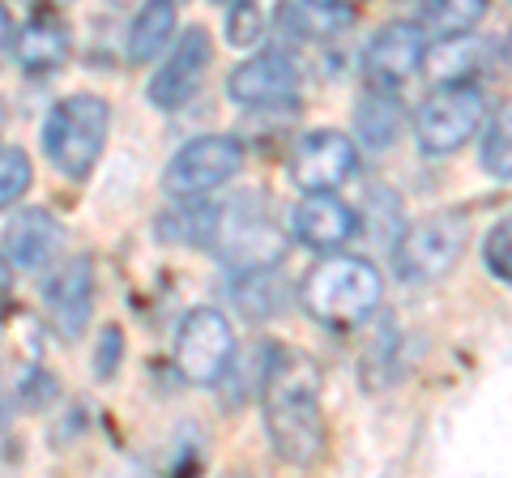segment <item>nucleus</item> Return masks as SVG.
I'll list each match as a JSON object with an SVG mask.
<instances>
[{
    "label": "nucleus",
    "mask_w": 512,
    "mask_h": 478,
    "mask_svg": "<svg viewBox=\"0 0 512 478\" xmlns=\"http://www.w3.org/2000/svg\"><path fill=\"white\" fill-rule=\"evenodd\" d=\"M261 419L274 453L286 466H316L329 449L325 380L303 350H269L261 372Z\"/></svg>",
    "instance_id": "1"
},
{
    "label": "nucleus",
    "mask_w": 512,
    "mask_h": 478,
    "mask_svg": "<svg viewBox=\"0 0 512 478\" xmlns=\"http://www.w3.org/2000/svg\"><path fill=\"white\" fill-rule=\"evenodd\" d=\"M380 299H384L380 269L367 257H350V252H329L299 282L303 312L325 329H359L380 308Z\"/></svg>",
    "instance_id": "2"
},
{
    "label": "nucleus",
    "mask_w": 512,
    "mask_h": 478,
    "mask_svg": "<svg viewBox=\"0 0 512 478\" xmlns=\"http://www.w3.org/2000/svg\"><path fill=\"white\" fill-rule=\"evenodd\" d=\"M111 133V107L99 94H64L43 120V154L64 180H90Z\"/></svg>",
    "instance_id": "3"
},
{
    "label": "nucleus",
    "mask_w": 512,
    "mask_h": 478,
    "mask_svg": "<svg viewBox=\"0 0 512 478\" xmlns=\"http://www.w3.org/2000/svg\"><path fill=\"white\" fill-rule=\"evenodd\" d=\"M487 94L474 77H444L427 90V99L414 111V137L427 158L457 154L466 141L483 129Z\"/></svg>",
    "instance_id": "4"
},
{
    "label": "nucleus",
    "mask_w": 512,
    "mask_h": 478,
    "mask_svg": "<svg viewBox=\"0 0 512 478\" xmlns=\"http://www.w3.org/2000/svg\"><path fill=\"white\" fill-rule=\"evenodd\" d=\"M470 244V218L461 210H436L393 239V269L410 286L440 282L457 269Z\"/></svg>",
    "instance_id": "5"
},
{
    "label": "nucleus",
    "mask_w": 512,
    "mask_h": 478,
    "mask_svg": "<svg viewBox=\"0 0 512 478\" xmlns=\"http://www.w3.org/2000/svg\"><path fill=\"white\" fill-rule=\"evenodd\" d=\"M235 363V329L218 308H192L175 329V372L197 389H214Z\"/></svg>",
    "instance_id": "6"
},
{
    "label": "nucleus",
    "mask_w": 512,
    "mask_h": 478,
    "mask_svg": "<svg viewBox=\"0 0 512 478\" xmlns=\"http://www.w3.org/2000/svg\"><path fill=\"white\" fill-rule=\"evenodd\" d=\"M214 244H218V257L235 274H269L286 257L282 235L274 222L256 210V197H239L227 214H218Z\"/></svg>",
    "instance_id": "7"
},
{
    "label": "nucleus",
    "mask_w": 512,
    "mask_h": 478,
    "mask_svg": "<svg viewBox=\"0 0 512 478\" xmlns=\"http://www.w3.org/2000/svg\"><path fill=\"white\" fill-rule=\"evenodd\" d=\"M244 171V146L227 133L210 137H192L188 146L171 154V163L163 171V188L171 197H205L214 188L231 184Z\"/></svg>",
    "instance_id": "8"
},
{
    "label": "nucleus",
    "mask_w": 512,
    "mask_h": 478,
    "mask_svg": "<svg viewBox=\"0 0 512 478\" xmlns=\"http://www.w3.org/2000/svg\"><path fill=\"white\" fill-rule=\"evenodd\" d=\"M355 167H359L355 141L338 129L299 133V141L291 146V158H286V175H291V184L303 188V193H338L350 175H355Z\"/></svg>",
    "instance_id": "9"
},
{
    "label": "nucleus",
    "mask_w": 512,
    "mask_h": 478,
    "mask_svg": "<svg viewBox=\"0 0 512 478\" xmlns=\"http://www.w3.org/2000/svg\"><path fill=\"white\" fill-rule=\"evenodd\" d=\"M210 65H214V39H210V30H205V26H188L184 35H180V43L171 47V56L150 77V86H146L150 107H158V111H180V107H188L201 94Z\"/></svg>",
    "instance_id": "10"
},
{
    "label": "nucleus",
    "mask_w": 512,
    "mask_h": 478,
    "mask_svg": "<svg viewBox=\"0 0 512 478\" xmlns=\"http://www.w3.org/2000/svg\"><path fill=\"white\" fill-rule=\"evenodd\" d=\"M423 65H427V35L414 22L380 26L363 47V77L367 86L380 90H402L406 82L419 77Z\"/></svg>",
    "instance_id": "11"
},
{
    "label": "nucleus",
    "mask_w": 512,
    "mask_h": 478,
    "mask_svg": "<svg viewBox=\"0 0 512 478\" xmlns=\"http://www.w3.org/2000/svg\"><path fill=\"white\" fill-rule=\"evenodd\" d=\"M295 90H299V65L278 47L239 60L227 77V94L239 107H274L295 99Z\"/></svg>",
    "instance_id": "12"
},
{
    "label": "nucleus",
    "mask_w": 512,
    "mask_h": 478,
    "mask_svg": "<svg viewBox=\"0 0 512 478\" xmlns=\"http://www.w3.org/2000/svg\"><path fill=\"white\" fill-rule=\"evenodd\" d=\"M43 304L52 325L64 338H82L94 312V261L90 257H69L52 278L43 282Z\"/></svg>",
    "instance_id": "13"
},
{
    "label": "nucleus",
    "mask_w": 512,
    "mask_h": 478,
    "mask_svg": "<svg viewBox=\"0 0 512 478\" xmlns=\"http://www.w3.org/2000/svg\"><path fill=\"white\" fill-rule=\"evenodd\" d=\"M295 239L303 248L312 252H338L346 248L350 239H355L359 231V214L350 210L346 201H338L333 193H308L299 205H295Z\"/></svg>",
    "instance_id": "14"
},
{
    "label": "nucleus",
    "mask_w": 512,
    "mask_h": 478,
    "mask_svg": "<svg viewBox=\"0 0 512 478\" xmlns=\"http://www.w3.org/2000/svg\"><path fill=\"white\" fill-rule=\"evenodd\" d=\"M9 47H13V60H18L22 73L43 77V73H56L64 60H69L73 35L60 18V9H39L26 26H18V35L9 39Z\"/></svg>",
    "instance_id": "15"
},
{
    "label": "nucleus",
    "mask_w": 512,
    "mask_h": 478,
    "mask_svg": "<svg viewBox=\"0 0 512 478\" xmlns=\"http://www.w3.org/2000/svg\"><path fill=\"white\" fill-rule=\"evenodd\" d=\"M60 222L47 210H18L5 227V261L9 269H22V274H35L60 252Z\"/></svg>",
    "instance_id": "16"
},
{
    "label": "nucleus",
    "mask_w": 512,
    "mask_h": 478,
    "mask_svg": "<svg viewBox=\"0 0 512 478\" xmlns=\"http://www.w3.org/2000/svg\"><path fill=\"white\" fill-rule=\"evenodd\" d=\"M355 22L350 0H278V26L299 43H325Z\"/></svg>",
    "instance_id": "17"
},
{
    "label": "nucleus",
    "mask_w": 512,
    "mask_h": 478,
    "mask_svg": "<svg viewBox=\"0 0 512 478\" xmlns=\"http://www.w3.org/2000/svg\"><path fill=\"white\" fill-rule=\"evenodd\" d=\"M406 129V107L397 99V90L367 86L363 99L355 103V133L367 150H389Z\"/></svg>",
    "instance_id": "18"
},
{
    "label": "nucleus",
    "mask_w": 512,
    "mask_h": 478,
    "mask_svg": "<svg viewBox=\"0 0 512 478\" xmlns=\"http://www.w3.org/2000/svg\"><path fill=\"white\" fill-rule=\"evenodd\" d=\"M175 35V0H146L128 26V65H150Z\"/></svg>",
    "instance_id": "19"
},
{
    "label": "nucleus",
    "mask_w": 512,
    "mask_h": 478,
    "mask_svg": "<svg viewBox=\"0 0 512 478\" xmlns=\"http://www.w3.org/2000/svg\"><path fill=\"white\" fill-rule=\"evenodd\" d=\"M491 0H427L423 5V35L436 39H457L487 18Z\"/></svg>",
    "instance_id": "20"
},
{
    "label": "nucleus",
    "mask_w": 512,
    "mask_h": 478,
    "mask_svg": "<svg viewBox=\"0 0 512 478\" xmlns=\"http://www.w3.org/2000/svg\"><path fill=\"white\" fill-rule=\"evenodd\" d=\"M214 222H218V210L201 205L197 197H180L175 210L158 218V231H163V239H175V244L205 248V244H214Z\"/></svg>",
    "instance_id": "21"
},
{
    "label": "nucleus",
    "mask_w": 512,
    "mask_h": 478,
    "mask_svg": "<svg viewBox=\"0 0 512 478\" xmlns=\"http://www.w3.org/2000/svg\"><path fill=\"white\" fill-rule=\"evenodd\" d=\"M427 60H436L431 69H440L444 77H474V69L495 65V60H491V47L478 43V39H470V35L444 39V47H440L436 56H431V47H427Z\"/></svg>",
    "instance_id": "22"
},
{
    "label": "nucleus",
    "mask_w": 512,
    "mask_h": 478,
    "mask_svg": "<svg viewBox=\"0 0 512 478\" xmlns=\"http://www.w3.org/2000/svg\"><path fill=\"white\" fill-rule=\"evenodd\" d=\"M35 184V167L22 146H0V214L13 210Z\"/></svg>",
    "instance_id": "23"
},
{
    "label": "nucleus",
    "mask_w": 512,
    "mask_h": 478,
    "mask_svg": "<svg viewBox=\"0 0 512 478\" xmlns=\"http://www.w3.org/2000/svg\"><path fill=\"white\" fill-rule=\"evenodd\" d=\"M483 171L495 175V180H508L512 175V154H508V103H500V111L491 116L487 124V133H483Z\"/></svg>",
    "instance_id": "24"
},
{
    "label": "nucleus",
    "mask_w": 512,
    "mask_h": 478,
    "mask_svg": "<svg viewBox=\"0 0 512 478\" xmlns=\"http://www.w3.org/2000/svg\"><path fill=\"white\" fill-rule=\"evenodd\" d=\"M483 261H487V274L508 282L512 278V222L500 218L495 227L487 231V244H483Z\"/></svg>",
    "instance_id": "25"
},
{
    "label": "nucleus",
    "mask_w": 512,
    "mask_h": 478,
    "mask_svg": "<svg viewBox=\"0 0 512 478\" xmlns=\"http://www.w3.org/2000/svg\"><path fill=\"white\" fill-rule=\"evenodd\" d=\"M227 39L235 47H248L261 39V9H256V0H235V5H227Z\"/></svg>",
    "instance_id": "26"
},
{
    "label": "nucleus",
    "mask_w": 512,
    "mask_h": 478,
    "mask_svg": "<svg viewBox=\"0 0 512 478\" xmlns=\"http://www.w3.org/2000/svg\"><path fill=\"white\" fill-rule=\"evenodd\" d=\"M124 363V329L120 325H107L99 333V342H94V376L99 380H111L120 372Z\"/></svg>",
    "instance_id": "27"
},
{
    "label": "nucleus",
    "mask_w": 512,
    "mask_h": 478,
    "mask_svg": "<svg viewBox=\"0 0 512 478\" xmlns=\"http://www.w3.org/2000/svg\"><path fill=\"white\" fill-rule=\"evenodd\" d=\"M9 39H13V18H9L5 0H0V60H5V52H9Z\"/></svg>",
    "instance_id": "28"
},
{
    "label": "nucleus",
    "mask_w": 512,
    "mask_h": 478,
    "mask_svg": "<svg viewBox=\"0 0 512 478\" xmlns=\"http://www.w3.org/2000/svg\"><path fill=\"white\" fill-rule=\"evenodd\" d=\"M9 282H13V269H9L5 257H0V312H5V304H9Z\"/></svg>",
    "instance_id": "29"
},
{
    "label": "nucleus",
    "mask_w": 512,
    "mask_h": 478,
    "mask_svg": "<svg viewBox=\"0 0 512 478\" xmlns=\"http://www.w3.org/2000/svg\"><path fill=\"white\" fill-rule=\"evenodd\" d=\"M5 449H9V410L0 402V461H5Z\"/></svg>",
    "instance_id": "30"
},
{
    "label": "nucleus",
    "mask_w": 512,
    "mask_h": 478,
    "mask_svg": "<svg viewBox=\"0 0 512 478\" xmlns=\"http://www.w3.org/2000/svg\"><path fill=\"white\" fill-rule=\"evenodd\" d=\"M30 5H39V9H64V5H73V0H30Z\"/></svg>",
    "instance_id": "31"
},
{
    "label": "nucleus",
    "mask_w": 512,
    "mask_h": 478,
    "mask_svg": "<svg viewBox=\"0 0 512 478\" xmlns=\"http://www.w3.org/2000/svg\"><path fill=\"white\" fill-rule=\"evenodd\" d=\"M214 5H235V0H214Z\"/></svg>",
    "instance_id": "32"
},
{
    "label": "nucleus",
    "mask_w": 512,
    "mask_h": 478,
    "mask_svg": "<svg viewBox=\"0 0 512 478\" xmlns=\"http://www.w3.org/2000/svg\"><path fill=\"white\" fill-rule=\"evenodd\" d=\"M111 5H128V0H111Z\"/></svg>",
    "instance_id": "33"
},
{
    "label": "nucleus",
    "mask_w": 512,
    "mask_h": 478,
    "mask_svg": "<svg viewBox=\"0 0 512 478\" xmlns=\"http://www.w3.org/2000/svg\"><path fill=\"white\" fill-rule=\"evenodd\" d=\"M0 120H5V111H0Z\"/></svg>",
    "instance_id": "34"
}]
</instances>
